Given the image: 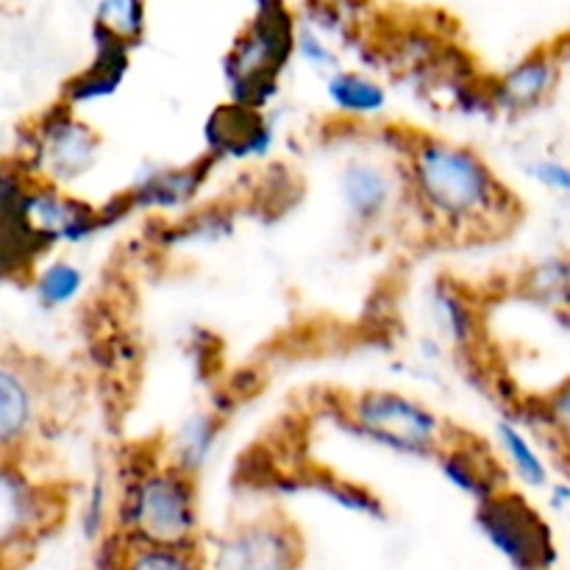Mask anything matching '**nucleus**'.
I'll return each mask as SVG.
<instances>
[{
	"label": "nucleus",
	"instance_id": "f257e3e1",
	"mask_svg": "<svg viewBox=\"0 0 570 570\" xmlns=\"http://www.w3.org/2000/svg\"><path fill=\"white\" fill-rule=\"evenodd\" d=\"M406 193L421 215L451 237L488 234L515 212L512 195L473 148L417 137L406 154Z\"/></svg>",
	"mask_w": 570,
	"mask_h": 570
},
{
	"label": "nucleus",
	"instance_id": "f03ea898",
	"mask_svg": "<svg viewBox=\"0 0 570 570\" xmlns=\"http://www.w3.org/2000/svg\"><path fill=\"white\" fill-rule=\"evenodd\" d=\"M117 515L134 543L193 549L198 532L195 476L167 460L148 462L126 482Z\"/></svg>",
	"mask_w": 570,
	"mask_h": 570
},
{
	"label": "nucleus",
	"instance_id": "7ed1b4c3",
	"mask_svg": "<svg viewBox=\"0 0 570 570\" xmlns=\"http://www.w3.org/2000/svg\"><path fill=\"white\" fill-rule=\"evenodd\" d=\"M295 48H298V22L289 14L284 0L254 9L248 26L223 56L228 100H237L250 109H271L282 89V72L295 59Z\"/></svg>",
	"mask_w": 570,
	"mask_h": 570
},
{
	"label": "nucleus",
	"instance_id": "20e7f679",
	"mask_svg": "<svg viewBox=\"0 0 570 570\" xmlns=\"http://www.w3.org/2000/svg\"><path fill=\"white\" fill-rule=\"evenodd\" d=\"M343 423L362 443L404 460H438L449 445V423L401 390H365L354 395L345 404Z\"/></svg>",
	"mask_w": 570,
	"mask_h": 570
},
{
	"label": "nucleus",
	"instance_id": "39448f33",
	"mask_svg": "<svg viewBox=\"0 0 570 570\" xmlns=\"http://www.w3.org/2000/svg\"><path fill=\"white\" fill-rule=\"evenodd\" d=\"M76 111L61 100L28 128L20 165L33 181L70 189L95 170L100 159V137Z\"/></svg>",
	"mask_w": 570,
	"mask_h": 570
},
{
	"label": "nucleus",
	"instance_id": "423d86ee",
	"mask_svg": "<svg viewBox=\"0 0 570 570\" xmlns=\"http://www.w3.org/2000/svg\"><path fill=\"white\" fill-rule=\"evenodd\" d=\"M476 527L515 570H549L557 562V546L546 518L521 493L501 490L482 501Z\"/></svg>",
	"mask_w": 570,
	"mask_h": 570
},
{
	"label": "nucleus",
	"instance_id": "0eeeda50",
	"mask_svg": "<svg viewBox=\"0 0 570 570\" xmlns=\"http://www.w3.org/2000/svg\"><path fill=\"white\" fill-rule=\"evenodd\" d=\"M406 187V176H399L393 167L373 156L348 159L337 173L340 206L345 217L360 232L382 228L395 215L401 204V189Z\"/></svg>",
	"mask_w": 570,
	"mask_h": 570
},
{
	"label": "nucleus",
	"instance_id": "6e6552de",
	"mask_svg": "<svg viewBox=\"0 0 570 570\" xmlns=\"http://www.w3.org/2000/svg\"><path fill=\"white\" fill-rule=\"evenodd\" d=\"M28 176L20 161H6L3 178H0V262H3L6 278H28L39 267L42 256L53 245L31 226L22 206Z\"/></svg>",
	"mask_w": 570,
	"mask_h": 570
},
{
	"label": "nucleus",
	"instance_id": "1a4fd4ad",
	"mask_svg": "<svg viewBox=\"0 0 570 570\" xmlns=\"http://www.w3.org/2000/svg\"><path fill=\"white\" fill-rule=\"evenodd\" d=\"M22 206L31 226L48 239L50 245H81L89 237L109 226L104 206H92L89 200L76 198L67 189L53 184L28 181Z\"/></svg>",
	"mask_w": 570,
	"mask_h": 570
},
{
	"label": "nucleus",
	"instance_id": "9d476101",
	"mask_svg": "<svg viewBox=\"0 0 570 570\" xmlns=\"http://www.w3.org/2000/svg\"><path fill=\"white\" fill-rule=\"evenodd\" d=\"M276 126L262 109L228 100L215 106L204 122L206 156L215 161L265 159L276 148Z\"/></svg>",
	"mask_w": 570,
	"mask_h": 570
},
{
	"label": "nucleus",
	"instance_id": "9b49d317",
	"mask_svg": "<svg viewBox=\"0 0 570 570\" xmlns=\"http://www.w3.org/2000/svg\"><path fill=\"white\" fill-rule=\"evenodd\" d=\"M42 423V393L37 376L22 362L6 356L0 365V449L20 456Z\"/></svg>",
	"mask_w": 570,
	"mask_h": 570
},
{
	"label": "nucleus",
	"instance_id": "f8f14e48",
	"mask_svg": "<svg viewBox=\"0 0 570 570\" xmlns=\"http://www.w3.org/2000/svg\"><path fill=\"white\" fill-rule=\"evenodd\" d=\"M131 42L106 28L92 26V59L65 83L61 100L72 109H81V106H95L100 100L115 98L131 70Z\"/></svg>",
	"mask_w": 570,
	"mask_h": 570
},
{
	"label": "nucleus",
	"instance_id": "ddd939ff",
	"mask_svg": "<svg viewBox=\"0 0 570 570\" xmlns=\"http://www.w3.org/2000/svg\"><path fill=\"white\" fill-rule=\"evenodd\" d=\"M50 501L48 490L28 476L20 460L3 456V473H0V538L6 549L17 540L31 538L48 521Z\"/></svg>",
	"mask_w": 570,
	"mask_h": 570
},
{
	"label": "nucleus",
	"instance_id": "4468645a",
	"mask_svg": "<svg viewBox=\"0 0 570 570\" xmlns=\"http://www.w3.org/2000/svg\"><path fill=\"white\" fill-rule=\"evenodd\" d=\"M215 165L217 161L212 156H204L181 167H154L142 173L126 195L134 209L184 212L189 204H195Z\"/></svg>",
	"mask_w": 570,
	"mask_h": 570
},
{
	"label": "nucleus",
	"instance_id": "2eb2a0df",
	"mask_svg": "<svg viewBox=\"0 0 570 570\" xmlns=\"http://www.w3.org/2000/svg\"><path fill=\"white\" fill-rule=\"evenodd\" d=\"M438 468L445 482L476 504L504 490V462L476 440H449L438 454Z\"/></svg>",
	"mask_w": 570,
	"mask_h": 570
},
{
	"label": "nucleus",
	"instance_id": "dca6fc26",
	"mask_svg": "<svg viewBox=\"0 0 570 570\" xmlns=\"http://www.w3.org/2000/svg\"><path fill=\"white\" fill-rule=\"evenodd\" d=\"M220 570H295L298 546L284 527H245L226 538L217 551Z\"/></svg>",
	"mask_w": 570,
	"mask_h": 570
},
{
	"label": "nucleus",
	"instance_id": "f3484780",
	"mask_svg": "<svg viewBox=\"0 0 570 570\" xmlns=\"http://www.w3.org/2000/svg\"><path fill=\"white\" fill-rule=\"evenodd\" d=\"M560 81V65L551 53H532L495 78L490 100L504 115H529L540 109Z\"/></svg>",
	"mask_w": 570,
	"mask_h": 570
},
{
	"label": "nucleus",
	"instance_id": "a211bd4d",
	"mask_svg": "<svg viewBox=\"0 0 570 570\" xmlns=\"http://www.w3.org/2000/svg\"><path fill=\"white\" fill-rule=\"evenodd\" d=\"M493 438H495V451H499L501 462H504L510 476H515L518 482L529 490L549 488L551 465L529 429H523L521 423L512 421V417H501V421L493 426Z\"/></svg>",
	"mask_w": 570,
	"mask_h": 570
},
{
	"label": "nucleus",
	"instance_id": "6ab92c4d",
	"mask_svg": "<svg viewBox=\"0 0 570 570\" xmlns=\"http://www.w3.org/2000/svg\"><path fill=\"white\" fill-rule=\"evenodd\" d=\"M426 312L443 343L456 351L473 348L479 337L476 306L465 298V293L454 282H438L429 287Z\"/></svg>",
	"mask_w": 570,
	"mask_h": 570
},
{
	"label": "nucleus",
	"instance_id": "aec40b11",
	"mask_svg": "<svg viewBox=\"0 0 570 570\" xmlns=\"http://www.w3.org/2000/svg\"><path fill=\"white\" fill-rule=\"evenodd\" d=\"M326 104L345 120H371L390 106L387 87L362 70H334L323 83Z\"/></svg>",
	"mask_w": 570,
	"mask_h": 570
},
{
	"label": "nucleus",
	"instance_id": "412c9836",
	"mask_svg": "<svg viewBox=\"0 0 570 570\" xmlns=\"http://www.w3.org/2000/svg\"><path fill=\"white\" fill-rule=\"evenodd\" d=\"M220 443V421L212 412H193L184 417L167 443V462L195 476L215 456Z\"/></svg>",
	"mask_w": 570,
	"mask_h": 570
},
{
	"label": "nucleus",
	"instance_id": "4be33fe9",
	"mask_svg": "<svg viewBox=\"0 0 570 570\" xmlns=\"http://www.w3.org/2000/svg\"><path fill=\"white\" fill-rule=\"evenodd\" d=\"M87 287V273L70 259H50L39 265L31 276L33 298L42 309L56 312L76 304Z\"/></svg>",
	"mask_w": 570,
	"mask_h": 570
},
{
	"label": "nucleus",
	"instance_id": "5701e85b",
	"mask_svg": "<svg viewBox=\"0 0 570 570\" xmlns=\"http://www.w3.org/2000/svg\"><path fill=\"white\" fill-rule=\"evenodd\" d=\"M527 289L551 309L570 312V256H549L529 271Z\"/></svg>",
	"mask_w": 570,
	"mask_h": 570
},
{
	"label": "nucleus",
	"instance_id": "b1692460",
	"mask_svg": "<svg viewBox=\"0 0 570 570\" xmlns=\"http://www.w3.org/2000/svg\"><path fill=\"white\" fill-rule=\"evenodd\" d=\"M92 26L106 28L126 42L137 45L148 26V3L145 0H95Z\"/></svg>",
	"mask_w": 570,
	"mask_h": 570
},
{
	"label": "nucleus",
	"instance_id": "393cba45",
	"mask_svg": "<svg viewBox=\"0 0 570 570\" xmlns=\"http://www.w3.org/2000/svg\"><path fill=\"white\" fill-rule=\"evenodd\" d=\"M122 570H204L193 560L189 549H173V546H142L134 543Z\"/></svg>",
	"mask_w": 570,
	"mask_h": 570
},
{
	"label": "nucleus",
	"instance_id": "a878e982",
	"mask_svg": "<svg viewBox=\"0 0 570 570\" xmlns=\"http://www.w3.org/2000/svg\"><path fill=\"white\" fill-rule=\"evenodd\" d=\"M295 59H301L309 70L323 72V76L340 70L337 50L328 42V33L309 26V22H298V48H295Z\"/></svg>",
	"mask_w": 570,
	"mask_h": 570
},
{
	"label": "nucleus",
	"instance_id": "bb28decb",
	"mask_svg": "<svg viewBox=\"0 0 570 570\" xmlns=\"http://www.w3.org/2000/svg\"><path fill=\"white\" fill-rule=\"evenodd\" d=\"M232 232V217L226 212H204V215H193L184 226L173 232V245H189V243H217Z\"/></svg>",
	"mask_w": 570,
	"mask_h": 570
},
{
	"label": "nucleus",
	"instance_id": "cd10ccee",
	"mask_svg": "<svg viewBox=\"0 0 570 570\" xmlns=\"http://www.w3.org/2000/svg\"><path fill=\"white\" fill-rule=\"evenodd\" d=\"M527 176L546 193L570 198V161L560 156H534L527 165Z\"/></svg>",
	"mask_w": 570,
	"mask_h": 570
},
{
	"label": "nucleus",
	"instance_id": "c85d7f7f",
	"mask_svg": "<svg viewBox=\"0 0 570 570\" xmlns=\"http://www.w3.org/2000/svg\"><path fill=\"white\" fill-rule=\"evenodd\" d=\"M543 410L546 417H549V432L557 434V440L570 449V376L562 379V382L546 395Z\"/></svg>",
	"mask_w": 570,
	"mask_h": 570
},
{
	"label": "nucleus",
	"instance_id": "c756f323",
	"mask_svg": "<svg viewBox=\"0 0 570 570\" xmlns=\"http://www.w3.org/2000/svg\"><path fill=\"white\" fill-rule=\"evenodd\" d=\"M321 490L328 495V499L337 501L340 507H345V510L360 512V515L382 518V504H379L367 490L354 488V484L348 482H323Z\"/></svg>",
	"mask_w": 570,
	"mask_h": 570
},
{
	"label": "nucleus",
	"instance_id": "7c9ffc66",
	"mask_svg": "<svg viewBox=\"0 0 570 570\" xmlns=\"http://www.w3.org/2000/svg\"><path fill=\"white\" fill-rule=\"evenodd\" d=\"M106 518H109V488H106L104 476H98L87 495V510H83V534H87V538L100 534Z\"/></svg>",
	"mask_w": 570,
	"mask_h": 570
},
{
	"label": "nucleus",
	"instance_id": "2f4dec72",
	"mask_svg": "<svg viewBox=\"0 0 570 570\" xmlns=\"http://www.w3.org/2000/svg\"><path fill=\"white\" fill-rule=\"evenodd\" d=\"M546 493H549L551 510L554 512L570 510V482H551L549 488H546Z\"/></svg>",
	"mask_w": 570,
	"mask_h": 570
},
{
	"label": "nucleus",
	"instance_id": "473e14b6",
	"mask_svg": "<svg viewBox=\"0 0 570 570\" xmlns=\"http://www.w3.org/2000/svg\"><path fill=\"white\" fill-rule=\"evenodd\" d=\"M267 3H273V0H250V6H254V9H259V6H267Z\"/></svg>",
	"mask_w": 570,
	"mask_h": 570
}]
</instances>
